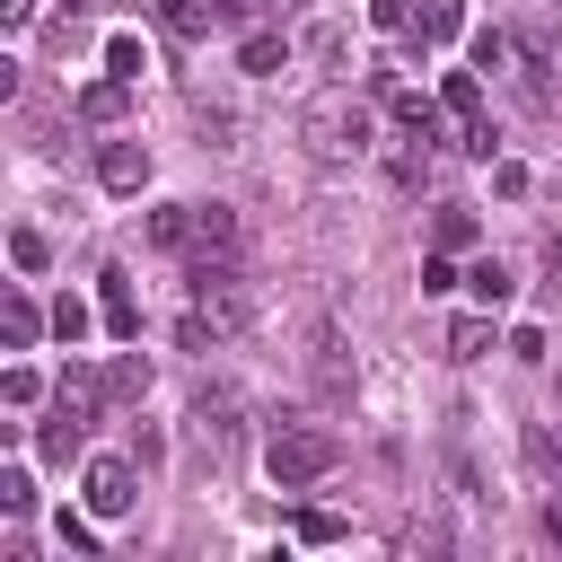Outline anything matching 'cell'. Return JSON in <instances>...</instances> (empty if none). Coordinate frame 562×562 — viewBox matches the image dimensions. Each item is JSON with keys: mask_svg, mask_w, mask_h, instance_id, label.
<instances>
[{"mask_svg": "<svg viewBox=\"0 0 562 562\" xmlns=\"http://www.w3.org/2000/svg\"><path fill=\"white\" fill-rule=\"evenodd\" d=\"M299 140H307L316 158H360V149H369V105H360L351 88H316V97L299 105Z\"/></svg>", "mask_w": 562, "mask_h": 562, "instance_id": "1", "label": "cell"}, {"mask_svg": "<svg viewBox=\"0 0 562 562\" xmlns=\"http://www.w3.org/2000/svg\"><path fill=\"white\" fill-rule=\"evenodd\" d=\"M263 465H272L281 492H299V483H325V474L342 465V439H334L325 422H281L272 448H263Z\"/></svg>", "mask_w": 562, "mask_h": 562, "instance_id": "2", "label": "cell"}, {"mask_svg": "<svg viewBox=\"0 0 562 562\" xmlns=\"http://www.w3.org/2000/svg\"><path fill=\"white\" fill-rule=\"evenodd\" d=\"M193 307H202L220 334H237V325L255 316V290H246L237 255H193Z\"/></svg>", "mask_w": 562, "mask_h": 562, "instance_id": "3", "label": "cell"}, {"mask_svg": "<svg viewBox=\"0 0 562 562\" xmlns=\"http://www.w3.org/2000/svg\"><path fill=\"white\" fill-rule=\"evenodd\" d=\"M132 465L140 457H88V474H79V492H88V518H123L140 492H132Z\"/></svg>", "mask_w": 562, "mask_h": 562, "instance_id": "4", "label": "cell"}, {"mask_svg": "<svg viewBox=\"0 0 562 562\" xmlns=\"http://www.w3.org/2000/svg\"><path fill=\"white\" fill-rule=\"evenodd\" d=\"M97 184H105V193H140V184H149V149H140V140H105V149H97Z\"/></svg>", "mask_w": 562, "mask_h": 562, "instance_id": "5", "label": "cell"}, {"mask_svg": "<svg viewBox=\"0 0 562 562\" xmlns=\"http://www.w3.org/2000/svg\"><path fill=\"white\" fill-rule=\"evenodd\" d=\"M193 255H237V211L228 202H193Z\"/></svg>", "mask_w": 562, "mask_h": 562, "instance_id": "6", "label": "cell"}, {"mask_svg": "<svg viewBox=\"0 0 562 562\" xmlns=\"http://www.w3.org/2000/svg\"><path fill=\"white\" fill-rule=\"evenodd\" d=\"M465 26V0H422L413 9V53H430V44H448Z\"/></svg>", "mask_w": 562, "mask_h": 562, "instance_id": "7", "label": "cell"}, {"mask_svg": "<svg viewBox=\"0 0 562 562\" xmlns=\"http://www.w3.org/2000/svg\"><path fill=\"white\" fill-rule=\"evenodd\" d=\"M237 70H255V79H272V70H290V35H272V26H255V35L237 44Z\"/></svg>", "mask_w": 562, "mask_h": 562, "instance_id": "8", "label": "cell"}, {"mask_svg": "<svg viewBox=\"0 0 562 562\" xmlns=\"http://www.w3.org/2000/svg\"><path fill=\"white\" fill-rule=\"evenodd\" d=\"M149 246H158V255H193V202L149 211Z\"/></svg>", "mask_w": 562, "mask_h": 562, "instance_id": "9", "label": "cell"}, {"mask_svg": "<svg viewBox=\"0 0 562 562\" xmlns=\"http://www.w3.org/2000/svg\"><path fill=\"white\" fill-rule=\"evenodd\" d=\"M97 316H105V334H123V342L140 334V299H132V281H123V272H105V299H97Z\"/></svg>", "mask_w": 562, "mask_h": 562, "instance_id": "10", "label": "cell"}, {"mask_svg": "<svg viewBox=\"0 0 562 562\" xmlns=\"http://www.w3.org/2000/svg\"><path fill=\"white\" fill-rule=\"evenodd\" d=\"M439 105H448L457 123H474V114H483V70H448V79H439Z\"/></svg>", "mask_w": 562, "mask_h": 562, "instance_id": "11", "label": "cell"}, {"mask_svg": "<svg viewBox=\"0 0 562 562\" xmlns=\"http://www.w3.org/2000/svg\"><path fill=\"white\" fill-rule=\"evenodd\" d=\"M123 105H132V79H97V88H79V114H88V123H123Z\"/></svg>", "mask_w": 562, "mask_h": 562, "instance_id": "12", "label": "cell"}, {"mask_svg": "<svg viewBox=\"0 0 562 562\" xmlns=\"http://www.w3.org/2000/svg\"><path fill=\"white\" fill-rule=\"evenodd\" d=\"M44 325H53V316H44V307H35V299H26V290H18V299H9V307H0V334H9V351H26V342H35V334H44Z\"/></svg>", "mask_w": 562, "mask_h": 562, "instance_id": "13", "label": "cell"}, {"mask_svg": "<svg viewBox=\"0 0 562 562\" xmlns=\"http://www.w3.org/2000/svg\"><path fill=\"white\" fill-rule=\"evenodd\" d=\"M79 430H88V422H79V413H70V404H53V422H44V430H35V448H44V457H53V465H70V448H79Z\"/></svg>", "mask_w": 562, "mask_h": 562, "instance_id": "14", "label": "cell"}, {"mask_svg": "<svg viewBox=\"0 0 562 562\" xmlns=\"http://www.w3.org/2000/svg\"><path fill=\"white\" fill-rule=\"evenodd\" d=\"M430 246L465 255V246H474V211H465V202H439V220H430Z\"/></svg>", "mask_w": 562, "mask_h": 562, "instance_id": "15", "label": "cell"}, {"mask_svg": "<svg viewBox=\"0 0 562 562\" xmlns=\"http://www.w3.org/2000/svg\"><path fill=\"white\" fill-rule=\"evenodd\" d=\"M448 351H457V360H483V351H492V307L457 316V325H448Z\"/></svg>", "mask_w": 562, "mask_h": 562, "instance_id": "16", "label": "cell"}, {"mask_svg": "<svg viewBox=\"0 0 562 562\" xmlns=\"http://www.w3.org/2000/svg\"><path fill=\"white\" fill-rule=\"evenodd\" d=\"M193 422H202V439H228V430H237V395H228V386H202Z\"/></svg>", "mask_w": 562, "mask_h": 562, "instance_id": "17", "label": "cell"}, {"mask_svg": "<svg viewBox=\"0 0 562 562\" xmlns=\"http://www.w3.org/2000/svg\"><path fill=\"white\" fill-rule=\"evenodd\" d=\"M158 18H167V35H184V44L220 26V9H202V0H158Z\"/></svg>", "mask_w": 562, "mask_h": 562, "instance_id": "18", "label": "cell"}, {"mask_svg": "<svg viewBox=\"0 0 562 562\" xmlns=\"http://www.w3.org/2000/svg\"><path fill=\"white\" fill-rule=\"evenodd\" d=\"M105 395H123V404H140V395H149V360H140V351H123V360L105 369Z\"/></svg>", "mask_w": 562, "mask_h": 562, "instance_id": "19", "label": "cell"}, {"mask_svg": "<svg viewBox=\"0 0 562 562\" xmlns=\"http://www.w3.org/2000/svg\"><path fill=\"white\" fill-rule=\"evenodd\" d=\"M386 176H395L404 193H422V176H430V149H413V140H395V149H386Z\"/></svg>", "mask_w": 562, "mask_h": 562, "instance_id": "20", "label": "cell"}, {"mask_svg": "<svg viewBox=\"0 0 562 562\" xmlns=\"http://www.w3.org/2000/svg\"><path fill=\"white\" fill-rule=\"evenodd\" d=\"M465 290H474V299H483V307H509V290H518V281H509V272H501V263H492V255H483V263H474V272H465Z\"/></svg>", "mask_w": 562, "mask_h": 562, "instance_id": "21", "label": "cell"}, {"mask_svg": "<svg viewBox=\"0 0 562 562\" xmlns=\"http://www.w3.org/2000/svg\"><path fill=\"white\" fill-rule=\"evenodd\" d=\"M105 70H114V79H140V70H149L140 35H105Z\"/></svg>", "mask_w": 562, "mask_h": 562, "instance_id": "22", "label": "cell"}, {"mask_svg": "<svg viewBox=\"0 0 562 562\" xmlns=\"http://www.w3.org/2000/svg\"><path fill=\"white\" fill-rule=\"evenodd\" d=\"M88 325H97V316H88V299H70V290H61V299H53V334H61V342H88Z\"/></svg>", "mask_w": 562, "mask_h": 562, "instance_id": "23", "label": "cell"}, {"mask_svg": "<svg viewBox=\"0 0 562 562\" xmlns=\"http://www.w3.org/2000/svg\"><path fill=\"white\" fill-rule=\"evenodd\" d=\"M35 509V483H26V465H0V518H26Z\"/></svg>", "mask_w": 562, "mask_h": 562, "instance_id": "24", "label": "cell"}, {"mask_svg": "<svg viewBox=\"0 0 562 562\" xmlns=\"http://www.w3.org/2000/svg\"><path fill=\"white\" fill-rule=\"evenodd\" d=\"M527 457H536V474L562 492V439H553V430H527Z\"/></svg>", "mask_w": 562, "mask_h": 562, "instance_id": "25", "label": "cell"}, {"mask_svg": "<svg viewBox=\"0 0 562 562\" xmlns=\"http://www.w3.org/2000/svg\"><path fill=\"white\" fill-rule=\"evenodd\" d=\"M474 70H518V44L509 35H474Z\"/></svg>", "mask_w": 562, "mask_h": 562, "instance_id": "26", "label": "cell"}, {"mask_svg": "<svg viewBox=\"0 0 562 562\" xmlns=\"http://www.w3.org/2000/svg\"><path fill=\"white\" fill-rule=\"evenodd\" d=\"M9 263H18V272H44V237L18 228V237H9Z\"/></svg>", "mask_w": 562, "mask_h": 562, "instance_id": "27", "label": "cell"}, {"mask_svg": "<svg viewBox=\"0 0 562 562\" xmlns=\"http://www.w3.org/2000/svg\"><path fill=\"white\" fill-rule=\"evenodd\" d=\"M0 395H9V404H35V395H44V378H35V369H26V360H18V369H9V378H0Z\"/></svg>", "mask_w": 562, "mask_h": 562, "instance_id": "28", "label": "cell"}, {"mask_svg": "<svg viewBox=\"0 0 562 562\" xmlns=\"http://www.w3.org/2000/svg\"><path fill=\"white\" fill-rule=\"evenodd\" d=\"M422 290H457V263H448V246H439V255H422Z\"/></svg>", "mask_w": 562, "mask_h": 562, "instance_id": "29", "label": "cell"}, {"mask_svg": "<svg viewBox=\"0 0 562 562\" xmlns=\"http://www.w3.org/2000/svg\"><path fill=\"white\" fill-rule=\"evenodd\" d=\"M299 536H307V544H334V536H342V518H334V509H307V518H299Z\"/></svg>", "mask_w": 562, "mask_h": 562, "instance_id": "30", "label": "cell"}, {"mask_svg": "<svg viewBox=\"0 0 562 562\" xmlns=\"http://www.w3.org/2000/svg\"><path fill=\"white\" fill-rule=\"evenodd\" d=\"M369 18H378L386 35H413V9H404V0H369Z\"/></svg>", "mask_w": 562, "mask_h": 562, "instance_id": "31", "label": "cell"}, {"mask_svg": "<svg viewBox=\"0 0 562 562\" xmlns=\"http://www.w3.org/2000/svg\"><path fill=\"white\" fill-rule=\"evenodd\" d=\"M509 351H518V360H553V342H544L536 325H518V334H509Z\"/></svg>", "mask_w": 562, "mask_h": 562, "instance_id": "32", "label": "cell"}, {"mask_svg": "<svg viewBox=\"0 0 562 562\" xmlns=\"http://www.w3.org/2000/svg\"><path fill=\"white\" fill-rule=\"evenodd\" d=\"M0 18H9V26H26V18H35V0H0Z\"/></svg>", "mask_w": 562, "mask_h": 562, "instance_id": "33", "label": "cell"}, {"mask_svg": "<svg viewBox=\"0 0 562 562\" xmlns=\"http://www.w3.org/2000/svg\"><path fill=\"white\" fill-rule=\"evenodd\" d=\"M544 378H553V404H562V351H553V360H544Z\"/></svg>", "mask_w": 562, "mask_h": 562, "instance_id": "34", "label": "cell"}, {"mask_svg": "<svg viewBox=\"0 0 562 562\" xmlns=\"http://www.w3.org/2000/svg\"><path fill=\"white\" fill-rule=\"evenodd\" d=\"M544 255H553V263H562V228H553V237H544Z\"/></svg>", "mask_w": 562, "mask_h": 562, "instance_id": "35", "label": "cell"}]
</instances>
